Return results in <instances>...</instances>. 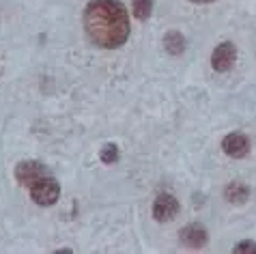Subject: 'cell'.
<instances>
[{"mask_svg": "<svg viewBox=\"0 0 256 254\" xmlns=\"http://www.w3.org/2000/svg\"><path fill=\"white\" fill-rule=\"evenodd\" d=\"M84 32L97 48L116 50L130 37V18L120 0H93L82 16Z\"/></svg>", "mask_w": 256, "mask_h": 254, "instance_id": "cell-1", "label": "cell"}, {"mask_svg": "<svg viewBox=\"0 0 256 254\" xmlns=\"http://www.w3.org/2000/svg\"><path fill=\"white\" fill-rule=\"evenodd\" d=\"M30 196L32 202L41 204V207H52L60 196V186L52 174H46V177H41L30 186Z\"/></svg>", "mask_w": 256, "mask_h": 254, "instance_id": "cell-2", "label": "cell"}, {"mask_svg": "<svg viewBox=\"0 0 256 254\" xmlns=\"http://www.w3.org/2000/svg\"><path fill=\"white\" fill-rule=\"evenodd\" d=\"M50 174V168L41 162H34V160H28V162H20L16 166V179L20 186H26L30 188L34 181H39L41 177Z\"/></svg>", "mask_w": 256, "mask_h": 254, "instance_id": "cell-3", "label": "cell"}, {"mask_svg": "<svg viewBox=\"0 0 256 254\" xmlns=\"http://www.w3.org/2000/svg\"><path fill=\"white\" fill-rule=\"evenodd\" d=\"M234 60H237V48H234L230 41L220 44L216 50H213V54H211V65L220 74L230 72V69L234 67Z\"/></svg>", "mask_w": 256, "mask_h": 254, "instance_id": "cell-4", "label": "cell"}, {"mask_svg": "<svg viewBox=\"0 0 256 254\" xmlns=\"http://www.w3.org/2000/svg\"><path fill=\"white\" fill-rule=\"evenodd\" d=\"M176 214H179V200L170 192H162L153 200V218L158 222H170Z\"/></svg>", "mask_w": 256, "mask_h": 254, "instance_id": "cell-5", "label": "cell"}, {"mask_svg": "<svg viewBox=\"0 0 256 254\" xmlns=\"http://www.w3.org/2000/svg\"><path fill=\"white\" fill-rule=\"evenodd\" d=\"M207 242H209V232L202 224H188L181 230V244L188 246L190 250H200L207 246Z\"/></svg>", "mask_w": 256, "mask_h": 254, "instance_id": "cell-6", "label": "cell"}, {"mask_svg": "<svg viewBox=\"0 0 256 254\" xmlns=\"http://www.w3.org/2000/svg\"><path fill=\"white\" fill-rule=\"evenodd\" d=\"M222 149L226 155H230L234 160H241L250 153V140L244 134H228L222 142Z\"/></svg>", "mask_w": 256, "mask_h": 254, "instance_id": "cell-7", "label": "cell"}, {"mask_svg": "<svg viewBox=\"0 0 256 254\" xmlns=\"http://www.w3.org/2000/svg\"><path fill=\"white\" fill-rule=\"evenodd\" d=\"M224 198L232 204H244L248 198H250V188L241 181H232L224 188Z\"/></svg>", "mask_w": 256, "mask_h": 254, "instance_id": "cell-8", "label": "cell"}, {"mask_svg": "<svg viewBox=\"0 0 256 254\" xmlns=\"http://www.w3.org/2000/svg\"><path fill=\"white\" fill-rule=\"evenodd\" d=\"M164 48H166V52L170 56H181L186 52V37L176 30H170V32H166V37H164Z\"/></svg>", "mask_w": 256, "mask_h": 254, "instance_id": "cell-9", "label": "cell"}, {"mask_svg": "<svg viewBox=\"0 0 256 254\" xmlns=\"http://www.w3.org/2000/svg\"><path fill=\"white\" fill-rule=\"evenodd\" d=\"M132 9H134V16H136V20L144 22V20H148V18H151V13H153V0H134Z\"/></svg>", "mask_w": 256, "mask_h": 254, "instance_id": "cell-10", "label": "cell"}, {"mask_svg": "<svg viewBox=\"0 0 256 254\" xmlns=\"http://www.w3.org/2000/svg\"><path fill=\"white\" fill-rule=\"evenodd\" d=\"M99 158H102L104 164H116L118 162V146L114 142H108L102 151H99Z\"/></svg>", "mask_w": 256, "mask_h": 254, "instance_id": "cell-11", "label": "cell"}, {"mask_svg": "<svg viewBox=\"0 0 256 254\" xmlns=\"http://www.w3.org/2000/svg\"><path fill=\"white\" fill-rule=\"evenodd\" d=\"M256 254V244L254 242H239L234 246V254Z\"/></svg>", "mask_w": 256, "mask_h": 254, "instance_id": "cell-12", "label": "cell"}, {"mask_svg": "<svg viewBox=\"0 0 256 254\" xmlns=\"http://www.w3.org/2000/svg\"><path fill=\"white\" fill-rule=\"evenodd\" d=\"M192 2H200V4H207V2H213V0H192Z\"/></svg>", "mask_w": 256, "mask_h": 254, "instance_id": "cell-13", "label": "cell"}]
</instances>
